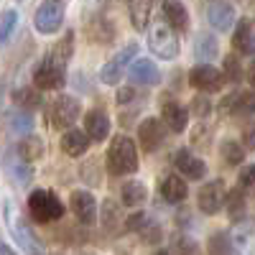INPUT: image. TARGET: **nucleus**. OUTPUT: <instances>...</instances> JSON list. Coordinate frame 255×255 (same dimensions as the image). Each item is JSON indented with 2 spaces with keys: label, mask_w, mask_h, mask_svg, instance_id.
I'll list each match as a JSON object with an SVG mask.
<instances>
[{
  "label": "nucleus",
  "mask_w": 255,
  "mask_h": 255,
  "mask_svg": "<svg viewBox=\"0 0 255 255\" xmlns=\"http://www.w3.org/2000/svg\"><path fill=\"white\" fill-rule=\"evenodd\" d=\"M108 171L113 176H128L138 171V148L130 135H115L110 143V151L105 156Z\"/></svg>",
  "instance_id": "f257e3e1"
},
{
  "label": "nucleus",
  "mask_w": 255,
  "mask_h": 255,
  "mask_svg": "<svg viewBox=\"0 0 255 255\" xmlns=\"http://www.w3.org/2000/svg\"><path fill=\"white\" fill-rule=\"evenodd\" d=\"M28 215L41 225H49V222H56V220L64 217V204L54 191L36 189L28 197Z\"/></svg>",
  "instance_id": "f03ea898"
},
{
  "label": "nucleus",
  "mask_w": 255,
  "mask_h": 255,
  "mask_svg": "<svg viewBox=\"0 0 255 255\" xmlns=\"http://www.w3.org/2000/svg\"><path fill=\"white\" fill-rule=\"evenodd\" d=\"M148 49H151L158 59L171 61L179 56V36L168 23H153L148 28Z\"/></svg>",
  "instance_id": "7ed1b4c3"
},
{
  "label": "nucleus",
  "mask_w": 255,
  "mask_h": 255,
  "mask_svg": "<svg viewBox=\"0 0 255 255\" xmlns=\"http://www.w3.org/2000/svg\"><path fill=\"white\" fill-rule=\"evenodd\" d=\"M64 82H67V67L59 64V61H54L51 56H46L33 72V84H36V90H41V92L61 90Z\"/></svg>",
  "instance_id": "20e7f679"
},
{
  "label": "nucleus",
  "mask_w": 255,
  "mask_h": 255,
  "mask_svg": "<svg viewBox=\"0 0 255 255\" xmlns=\"http://www.w3.org/2000/svg\"><path fill=\"white\" fill-rule=\"evenodd\" d=\"M5 220H8V225H10V232L18 238V243L26 248L28 255H44V248H41V243L36 240V235L31 232V227L20 220V215H18V209L13 207V202H5Z\"/></svg>",
  "instance_id": "39448f33"
},
{
  "label": "nucleus",
  "mask_w": 255,
  "mask_h": 255,
  "mask_svg": "<svg viewBox=\"0 0 255 255\" xmlns=\"http://www.w3.org/2000/svg\"><path fill=\"white\" fill-rule=\"evenodd\" d=\"M61 23H64V8H61V3H59V0H44V3L38 5L36 15H33L36 31L49 36V33H56L61 28Z\"/></svg>",
  "instance_id": "423d86ee"
},
{
  "label": "nucleus",
  "mask_w": 255,
  "mask_h": 255,
  "mask_svg": "<svg viewBox=\"0 0 255 255\" xmlns=\"http://www.w3.org/2000/svg\"><path fill=\"white\" fill-rule=\"evenodd\" d=\"M79 115H82V105L72 95H61L51 105V125L56 128V130H67V128H72Z\"/></svg>",
  "instance_id": "0eeeda50"
},
{
  "label": "nucleus",
  "mask_w": 255,
  "mask_h": 255,
  "mask_svg": "<svg viewBox=\"0 0 255 255\" xmlns=\"http://www.w3.org/2000/svg\"><path fill=\"white\" fill-rule=\"evenodd\" d=\"M135 54H138V46H135V44H128L125 49H120V51L100 69V82H102V84H118V82L123 79L125 69H128V64L133 61Z\"/></svg>",
  "instance_id": "6e6552de"
},
{
  "label": "nucleus",
  "mask_w": 255,
  "mask_h": 255,
  "mask_svg": "<svg viewBox=\"0 0 255 255\" xmlns=\"http://www.w3.org/2000/svg\"><path fill=\"white\" fill-rule=\"evenodd\" d=\"M189 84L194 90H199V92L212 95V92H220L222 90L225 74L220 69H215L212 64H199V67H194V69L189 72Z\"/></svg>",
  "instance_id": "1a4fd4ad"
},
{
  "label": "nucleus",
  "mask_w": 255,
  "mask_h": 255,
  "mask_svg": "<svg viewBox=\"0 0 255 255\" xmlns=\"http://www.w3.org/2000/svg\"><path fill=\"white\" fill-rule=\"evenodd\" d=\"M123 225H125V230H128V232H135V235H140V240H143V243L156 245V243H161V238H163L161 225H158L153 217L143 215V212H135V215H130Z\"/></svg>",
  "instance_id": "9d476101"
},
{
  "label": "nucleus",
  "mask_w": 255,
  "mask_h": 255,
  "mask_svg": "<svg viewBox=\"0 0 255 255\" xmlns=\"http://www.w3.org/2000/svg\"><path fill=\"white\" fill-rule=\"evenodd\" d=\"M225 197H227V189L222 181H209L199 189L197 194V204L204 215H217V212L225 207Z\"/></svg>",
  "instance_id": "9b49d317"
},
{
  "label": "nucleus",
  "mask_w": 255,
  "mask_h": 255,
  "mask_svg": "<svg viewBox=\"0 0 255 255\" xmlns=\"http://www.w3.org/2000/svg\"><path fill=\"white\" fill-rule=\"evenodd\" d=\"M138 140H140V145H143V151H148V153L158 151V148L163 145V140H166V130H163L161 120L145 118V120L138 125Z\"/></svg>",
  "instance_id": "f8f14e48"
},
{
  "label": "nucleus",
  "mask_w": 255,
  "mask_h": 255,
  "mask_svg": "<svg viewBox=\"0 0 255 255\" xmlns=\"http://www.w3.org/2000/svg\"><path fill=\"white\" fill-rule=\"evenodd\" d=\"M69 204H72L74 217H77L82 225H92V222L97 220V199H95L92 191H84V189L74 191Z\"/></svg>",
  "instance_id": "ddd939ff"
},
{
  "label": "nucleus",
  "mask_w": 255,
  "mask_h": 255,
  "mask_svg": "<svg viewBox=\"0 0 255 255\" xmlns=\"http://www.w3.org/2000/svg\"><path fill=\"white\" fill-rule=\"evenodd\" d=\"M176 168H179L181 176H186L191 181H199V179L207 176V163L199 156L191 153L189 148H181V151L176 153Z\"/></svg>",
  "instance_id": "4468645a"
},
{
  "label": "nucleus",
  "mask_w": 255,
  "mask_h": 255,
  "mask_svg": "<svg viewBox=\"0 0 255 255\" xmlns=\"http://www.w3.org/2000/svg\"><path fill=\"white\" fill-rule=\"evenodd\" d=\"M207 20H209L212 28L230 31L235 26V8L230 3H225V0H215V3H209V8H207Z\"/></svg>",
  "instance_id": "2eb2a0df"
},
{
  "label": "nucleus",
  "mask_w": 255,
  "mask_h": 255,
  "mask_svg": "<svg viewBox=\"0 0 255 255\" xmlns=\"http://www.w3.org/2000/svg\"><path fill=\"white\" fill-rule=\"evenodd\" d=\"M128 77H130V82L145 84V87H153V84L161 82V72H158V67H156L151 59H138V61H133L130 69H128Z\"/></svg>",
  "instance_id": "dca6fc26"
},
{
  "label": "nucleus",
  "mask_w": 255,
  "mask_h": 255,
  "mask_svg": "<svg viewBox=\"0 0 255 255\" xmlns=\"http://www.w3.org/2000/svg\"><path fill=\"white\" fill-rule=\"evenodd\" d=\"M232 245L240 255H255V222L240 220L232 230Z\"/></svg>",
  "instance_id": "f3484780"
},
{
  "label": "nucleus",
  "mask_w": 255,
  "mask_h": 255,
  "mask_svg": "<svg viewBox=\"0 0 255 255\" xmlns=\"http://www.w3.org/2000/svg\"><path fill=\"white\" fill-rule=\"evenodd\" d=\"M220 110L227 115H253L255 113V95L250 92H232L222 100Z\"/></svg>",
  "instance_id": "a211bd4d"
},
{
  "label": "nucleus",
  "mask_w": 255,
  "mask_h": 255,
  "mask_svg": "<svg viewBox=\"0 0 255 255\" xmlns=\"http://www.w3.org/2000/svg\"><path fill=\"white\" fill-rule=\"evenodd\" d=\"M84 133L90 135V140L95 143H102L105 138L110 135V120L102 110H90L84 115Z\"/></svg>",
  "instance_id": "6ab92c4d"
},
{
  "label": "nucleus",
  "mask_w": 255,
  "mask_h": 255,
  "mask_svg": "<svg viewBox=\"0 0 255 255\" xmlns=\"http://www.w3.org/2000/svg\"><path fill=\"white\" fill-rule=\"evenodd\" d=\"M90 135L84 130H64L61 135V151L67 153L69 158H79L90 151Z\"/></svg>",
  "instance_id": "aec40b11"
},
{
  "label": "nucleus",
  "mask_w": 255,
  "mask_h": 255,
  "mask_svg": "<svg viewBox=\"0 0 255 255\" xmlns=\"http://www.w3.org/2000/svg\"><path fill=\"white\" fill-rule=\"evenodd\" d=\"M161 115H163L166 128H168V130H174V133H181L184 128H186V123H189V113H186V108H184V105H179V102H174V100L163 102Z\"/></svg>",
  "instance_id": "412c9836"
},
{
  "label": "nucleus",
  "mask_w": 255,
  "mask_h": 255,
  "mask_svg": "<svg viewBox=\"0 0 255 255\" xmlns=\"http://www.w3.org/2000/svg\"><path fill=\"white\" fill-rule=\"evenodd\" d=\"M232 49L243 56H253L255 54V33H253V26L248 20H238V28L232 33Z\"/></svg>",
  "instance_id": "4be33fe9"
},
{
  "label": "nucleus",
  "mask_w": 255,
  "mask_h": 255,
  "mask_svg": "<svg viewBox=\"0 0 255 255\" xmlns=\"http://www.w3.org/2000/svg\"><path fill=\"white\" fill-rule=\"evenodd\" d=\"M161 8H163L166 23L171 26V28H176V31H186L189 28V13H186L181 0H163Z\"/></svg>",
  "instance_id": "5701e85b"
},
{
  "label": "nucleus",
  "mask_w": 255,
  "mask_h": 255,
  "mask_svg": "<svg viewBox=\"0 0 255 255\" xmlns=\"http://www.w3.org/2000/svg\"><path fill=\"white\" fill-rule=\"evenodd\" d=\"M161 197L168 202V204H179L186 199V181L181 176H174V174H168L161 179Z\"/></svg>",
  "instance_id": "b1692460"
},
{
  "label": "nucleus",
  "mask_w": 255,
  "mask_h": 255,
  "mask_svg": "<svg viewBox=\"0 0 255 255\" xmlns=\"http://www.w3.org/2000/svg\"><path fill=\"white\" fill-rule=\"evenodd\" d=\"M130 5V20L138 31L148 28V20H151V10H153V0H128Z\"/></svg>",
  "instance_id": "393cba45"
},
{
  "label": "nucleus",
  "mask_w": 255,
  "mask_h": 255,
  "mask_svg": "<svg viewBox=\"0 0 255 255\" xmlns=\"http://www.w3.org/2000/svg\"><path fill=\"white\" fill-rule=\"evenodd\" d=\"M38 92H41V90H36V87H18V90L13 92V102H15L23 113H31V110L41 108V102H44V97H41Z\"/></svg>",
  "instance_id": "a878e982"
},
{
  "label": "nucleus",
  "mask_w": 255,
  "mask_h": 255,
  "mask_svg": "<svg viewBox=\"0 0 255 255\" xmlns=\"http://www.w3.org/2000/svg\"><path fill=\"white\" fill-rule=\"evenodd\" d=\"M72 54H74V31H67V36H61L56 44L51 46V51H49L46 56H51L54 61H59V64H64V67H67L69 59H72Z\"/></svg>",
  "instance_id": "bb28decb"
},
{
  "label": "nucleus",
  "mask_w": 255,
  "mask_h": 255,
  "mask_svg": "<svg viewBox=\"0 0 255 255\" xmlns=\"http://www.w3.org/2000/svg\"><path fill=\"white\" fill-rule=\"evenodd\" d=\"M120 197H123V204L125 207H140L148 197V191L140 181H125L120 186Z\"/></svg>",
  "instance_id": "cd10ccee"
},
{
  "label": "nucleus",
  "mask_w": 255,
  "mask_h": 255,
  "mask_svg": "<svg viewBox=\"0 0 255 255\" xmlns=\"http://www.w3.org/2000/svg\"><path fill=\"white\" fill-rule=\"evenodd\" d=\"M18 156L23 161L41 158V156H44V140H41L38 135H33V133H28L23 140H20V145H18Z\"/></svg>",
  "instance_id": "c85d7f7f"
},
{
  "label": "nucleus",
  "mask_w": 255,
  "mask_h": 255,
  "mask_svg": "<svg viewBox=\"0 0 255 255\" xmlns=\"http://www.w3.org/2000/svg\"><path fill=\"white\" fill-rule=\"evenodd\" d=\"M225 204H227V215L240 222L245 217V194H243V189H232L227 191V197H225Z\"/></svg>",
  "instance_id": "c756f323"
},
{
  "label": "nucleus",
  "mask_w": 255,
  "mask_h": 255,
  "mask_svg": "<svg viewBox=\"0 0 255 255\" xmlns=\"http://www.w3.org/2000/svg\"><path fill=\"white\" fill-rule=\"evenodd\" d=\"M194 54H197V59H204V61L215 59V56L220 54V44H217V38H215V36H209V33H202V36L197 38Z\"/></svg>",
  "instance_id": "7c9ffc66"
},
{
  "label": "nucleus",
  "mask_w": 255,
  "mask_h": 255,
  "mask_svg": "<svg viewBox=\"0 0 255 255\" xmlns=\"http://www.w3.org/2000/svg\"><path fill=\"white\" fill-rule=\"evenodd\" d=\"M171 255H199V248L197 243L181 235V232H176V235H171V250H168Z\"/></svg>",
  "instance_id": "2f4dec72"
},
{
  "label": "nucleus",
  "mask_w": 255,
  "mask_h": 255,
  "mask_svg": "<svg viewBox=\"0 0 255 255\" xmlns=\"http://www.w3.org/2000/svg\"><path fill=\"white\" fill-rule=\"evenodd\" d=\"M220 153H222V158H225L230 166H238V163L245 161V148H243L240 143H235V140H225V143L220 145Z\"/></svg>",
  "instance_id": "473e14b6"
},
{
  "label": "nucleus",
  "mask_w": 255,
  "mask_h": 255,
  "mask_svg": "<svg viewBox=\"0 0 255 255\" xmlns=\"http://www.w3.org/2000/svg\"><path fill=\"white\" fill-rule=\"evenodd\" d=\"M120 220H123V217H120V207H118L113 199H108V202L102 204V225H105V230L113 232V230L120 225Z\"/></svg>",
  "instance_id": "72a5a7b5"
},
{
  "label": "nucleus",
  "mask_w": 255,
  "mask_h": 255,
  "mask_svg": "<svg viewBox=\"0 0 255 255\" xmlns=\"http://www.w3.org/2000/svg\"><path fill=\"white\" fill-rule=\"evenodd\" d=\"M18 26V13L15 10H5L3 15H0V44H5V41L13 36Z\"/></svg>",
  "instance_id": "f704fd0d"
},
{
  "label": "nucleus",
  "mask_w": 255,
  "mask_h": 255,
  "mask_svg": "<svg viewBox=\"0 0 255 255\" xmlns=\"http://www.w3.org/2000/svg\"><path fill=\"white\" fill-rule=\"evenodd\" d=\"M10 128L18 135H28L33 130V118L28 113H10Z\"/></svg>",
  "instance_id": "c9c22d12"
},
{
  "label": "nucleus",
  "mask_w": 255,
  "mask_h": 255,
  "mask_svg": "<svg viewBox=\"0 0 255 255\" xmlns=\"http://www.w3.org/2000/svg\"><path fill=\"white\" fill-rule=\"evenodd\" d=\"M10 171H13V176H15V181H18L20 186H26V184L33 179V168L28 166V161H23L20 156H18V161L10 163Z\"/></svg>",
  "instance_id": "e433bc0d"
},
{
  "label": "nucleus",
  "mask_w": 255,
  "mask_h": 255,
  "mask_svg": "<svg viewBox=\"0 0 255 255\" xmlns=\"http://www.w3.org/2000/svg\"><path fill=\"white\" fill-rule=\"evenodd\" d=\"M225 79H230V82H240L243 79V67H240V61H238V56L235 54H230L227 59H225Z\"/></svg>",
  "instance_id": "4c0bfd02"
},
{
  "label": "nucleus",
  "mask_w": 255,
  "mask_h": 255,
  "mask_svg": "<svg viewBox=\"0 0 255 255\" xmlns=\"http://www.w3.org/2000/svg\"><path fill=\"white\" fill-rule=\"evenodd\" d=\"M209 255H230V240L225 232H217L209 238Z\"/></svg>",
  "instance_id": "58836bf2"
},
{
  "label": "nucleus",
  "mask_w": 255,
  "mask_h": 255,
  "mask_svg": "<svg viewBox=\"0 0 255 255\" xmlns=\"http://www.w3.org/2000/svg\"><path fill=\"white\" fill-rule=\"evenodd\" d=\"M240 189H243V194L255 197V163L243 168V174H240Z\"/></svg>",
  "instance_id": "ea45409f"
},
{
  "label": "nucleus",
  "mask_w": 255,
  "mask_h": 255,
  "mask_svg": "<svg viewBox=\"0 0 255 255\" xmlns=\"http://www.w3.org/2000/svg\"><path fill=\"white\" fill-rule=\"evenodd\" d=\"M209 110H212V105H209V100L207 97H194V102H191V113L194 115H199V118H204V115H209Z\"/></svg>",
  "instance_id": "a19ab883"
},
{
  "label": "nucleus",
  "mask_w": 255,
  "mask_h": 255,
  "mask_svg": "<svg viewBox=\"0 0 255 255\" xmlns=\"http://www.w3.org/2000/svg\"><path fill=\"white\" fill-rule=\"evenodd\" d=\"M243 148H255V123L243 128Z\"/></svg>",
  "instance_id": "79ce46f5"
},
{
  "label": "nucleus",
  "mask_w": 255,
  "mask_h": 255,
  "mask_svg": "<svg viewBox=\"0 0 255 255\" xmlns=\"http://www.w3.org/2000/svg\"><path fill=\"white\" fill-rule=\"evenodd\" d=\"M135 100V90H120L118 92V102L125 105V102H133Z\"/></svg>",
  "instance_id": "37998d69"
},
{
  "label": "nucleus",
  "mask_w": 255,
  "mask_h": 255,
  "mask_svg": "<svg viewBox=\"0 0 255 255\" xmlns=\"http://www.w3.org/2000/svg\"><path fill=\"white\" fill-rule=\"evenodd\" d=\"M0 255H15V250H13L8 243H3V240H0Z\"/></svg>",
  "instance_id": "c03bdc74"
},
{
  "label": "nucleus",
  "mask_w": 255,
  "mask_h": 255,
  "mask_svg": "<svg viewBox=\"0 0 255 255\" xmlns=\"http://www.w3.org/2000/svg\"><path fill=\"white\" fill-rule=\"evenodd\" d=\"M248 82H250V87L255 90V61L250 64V69H248Z\"/></svg>",
  "instance_id": "a18cd8bd"
},
{
  "label": "nucleus",
  "mask_w": 255,
  "mask_h": 255,
  "mask_svg": "<svg viewBox=\"0 0 255 255\" xmlns=\"http://www.w3.org/2000/svg\"><path fill=\"white\" fill-rule=\"evenodd\" d=\"M153 255H171V253H168V250H158V253H153Z\"/></svg>",
  "instance_id": "49530a36"
},
{
  "label": "nucleus",
  "mask_w": 255,
  "mask_h": 255,
  "mask_svg": "<svg viewBox=\"0 0 255 255\" xmlns=\"http://www.w3.org/2000/svg\"><path fill=\"white\" fill-rule=\"evenodd\" d=\"M59 3H61V0H59Z\"/></svg>",
  "instance_id": "de8ad7c7"
}]
</instances>
